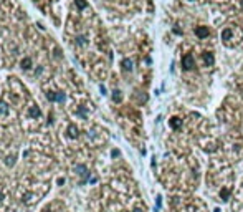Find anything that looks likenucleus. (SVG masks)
I'll list each match as a JSON object with an SVG mask.
<instances>
[{"label": "nucleus", "mask_w": 243, "mask_h": 212, "mask_svg": "<svg viewBox=\"0 0 243 212\" xmlns=\"http://www.w3.org/2000/svg\"><path fill=\"white\" fill-rule=\"evenodd\" d=\"M113 100L118 101V103L121 101V91H119V90H114V91H113Z\"/></svg>", "instance_id": "nucleus-16"}, {"label": "nucleus", "mask_w": 243, "mask_h": 212, "mask_svg": "<svg viewBox=\"0 0 243 212\" xmlns=\"http://www.w3.org/2000/svg\"><path fill=\"white\" fill-rule=\"evenodd\" d=\"M122 70H124V71H131L132 70V61L129 60V58L122 60Z\"/></svg>", "instance_id": "nucleus-12"}, {"label": "nucleus", "mask_w": 243, "mask_h": 212, "mask_svg": "<svg viewBox=\"0 0 243 212\" xmlns=\"http://www.w3.org/2000/svg\"><path fill=\"white\" fill-rule=\"evenodd\" d=\"M56 101H58V103H63V101H64V93H63V91H58V93H56Z\"/></svg>", "instance_id": "nucleus-17"}, {"label": "nucleus", "mask_w": 243, "mask_h": 212, "mask_svg": "<svg viewBox=\"0 0 243 212\" xmlns=\"http://www.w3.org/2000/svg\"><path fill=\"white\" fill-rule=\"evenodd\" d=\"M170 126L172 128H174V129H180V128H182V119L180 118H170Z\"/></svg>", "instance_id": "nucleus-10"}, {"label": "nucleus", "mask_w": 243, "mask_h": 212, "mask_svg": "<svg viewBox=\"0 0 243 212\" xmlns=\"http://www.w3.org/2000/svg\"><path fill=\"white\" fill-rule=\"evenodd\" d=\"M75 43H76V47H84V45H88V36L86 35H78L75 38Z\"/></svg>", "instance_id": "nucleus-8"}, {"label": "nucleus", "mask_w": 243, "mask_h": 212, "mask_svg": "<svg viewBox=\"0 0 243 212\" xmlns=\"http://www.w3.org/2000/svg\"><path fill=\"white\" fill-rule=\"evenodd\" d=\"M202 58H204V61H205V65H207V66H212V65H213V61H215L213 55H212L210 51H205V53H202Z\"/></svg>", "instance_id": "nucleus-6"}, {"label": "nucleus", "mask_w": 243, "mask_h": 212, "mask_svg": "<svg viewBox=\"0 0 243 212\" xmlns=\"http://www.w3.org/2000/svg\"><path fill=\"white\" fill-rule=\"evenodd\" d=\"M66 133H68V136L70 138H78V133H79V129L76 128L75 124H70L68 128H66Z\"/></svg>", "instance_id": "nucleus-9"}, {"label": "nucleus", "mask_w": 243, "mask_h": 212, "mask_svg": "<svg viewBox=\"0 0 243 212\" xmlns=\"http://www.w3.org/2000/svg\"><path fill=\"white\" fill-rule=\"evenodd\" d=\"M20 66H21V70H25V71H28V70L33 66V61H32V58H30V57L21 58V61H20Z\"/></svg>", "instance_id": "nucleus-4"}, {"label": "nucleus", "mask_w": 243, "mask_h": 212, "mask_svg": "<svg viewBox=\"0 0 243 212\" xmlns=\"http://www.w3.org/2000/svg\"><path fill=\"white\" fill-rule=\"evenodd\" d=\"M195 35L199 36V38H205V36L210 35V30H208L207 27H197V28H195Z\"/></svg>", "instance_id": "nucleus-5"}, {"label": "nucleus", "mask_w": 243, "mask_h": 212, "mask_svg": "<svg viewBox=\"0 0 243 212\" xmlns=\"http://www.w3.org/2000/svg\"><path fill=\"white\" fill-rule=\"evenodd\" d=\"M35 196H33V194H25V196H23V197H21V201H23V202H27V204H32V202L33 201H35ZM36 201H38V199H36Z\"/></svg>", "instance_id": "nucleus-13"}, {"label": "nucleus", "mask_w": 243, "mask_h": 212, "mask_svg": "<svg viewBox=\"0 0 243 212\" xmlns=\"http://www.w3.org/2000/svg\"><path fill=\"white\" fill-rule=\"evenodd\" d=\"M228 196H230V189L223 187L222 192H220V197H222V201H228Z\"/></svg>", "instance_id": "nucleus-14"}, {"label": "nucleus", "mask_w": 243, "mask_h": 212, "mask_svg": "<svg viewBox=\"0 0 243 212\" xmlns=\"http://www.w3.org/2000/svg\"><path fill=\"white\" fill-rule=\"evenodd\" d=\"M40 116H41V111H40L38 106H36V104H30V106H28V118L38 119Z\"/></svg>", "instance_id": "nucleus-2"}, {"label": "nucleus", "mask_w": 243, "mask_h": 212, "mask_svg": "<svg viewBox=\"0 0 243 212\" xmlns=\"http://www.w3.org/2000/svg\"><path fill=\"white\" fill-rule=\"evenodd\" d=\"M132 212H141V211H137V209H136V211H132Z\"/></svg>", "instance_id": "nucleus-21"}, {"label": "nucleus", "mask_w": 243, "mask_h": 212, "mask_svg": "<svg viewBox=\"0 0 243 212\" xmlns=\"http://www.w3.org/2000/svg\"><path fill=\"white\" fill-rule=\"evenodd\" d=\"M182 65H184V68H185V70H192L193 66H195V63H193V57L190 53H187L185 57L182 58Z\"/></svg>", "instance_id": "nucleus-3"}, {"label": "nucleus", "mask_w": 243, "mask_h": 212, "mask_svg": "<svg viewBox=\"0 0 243 212\" xmlns=\"http://www.w3.org/2000/svg\"><path fill=\"white\" fill-rule=\"evenodd\" d=\"M75 174L79 176V177H83V182L90 177V171H88V167H86L84 164H76L75 166Z\"/></svg>", "instance_id": "nucleus-1"}, {"label": "nucleus", "mask_w": 243, "mask_h": 212, "mask_svg": "<svg viewBox=\"0 0 243 212\" xmlns=\"http://www.w3.org/2000/svg\"><path fill=\"white\" fill-rule=\"evenodd\" d=\"M242 4H243V2H242Z\"/></svg>", "instance_id": "nucleus-22"}, {"label": "nucleus", "mask_w": 243, "mask_h": 212, "mask_svg": "<svg viewBox=\"0 0 243 212\" xmlns=\"http://www.w3.org/2000/svg\"><path fill=\"white\" fill-rule=\"evenodd\" d=\"M47 100L48 101H56V91H47Z\"/></svg>", "instance_id": "nucleus-15"}, {"label": "nucleus", "mask_w": 243, "mask_h": 212, "mask_svg": "<svg viewBox=\"0 0 243 212\" xmlns=\"http://www.w3.org/2000/svg\"><path fill=\"white\" fill-rule=\"evenodd\" d=\"M7 166H13V162H15V156H7Z\"/></svg>", "instance_id": "nucleus-18"}, {"label": "nucleus", "mask_w": 243, "mask_h": 212, "mask_svg": "<svg viewBox=\"0 0 243 212\" xmlns=\"http://www.w3.org/2000/svg\"><path fill=\"white\" fill-rule=\"evenodd\" d=\"M2 199H4V194H2V192H0V202H2Z\"/></svg>", "instance_id": "nucleus-20"}, {"label": "nucleus", "mask_w": 243, "mask_h": 212, "mask_svg": "<svg viewBox=\"0 0 243 212\" xmlns=\"http://www.w3.org/2000/svg\"><path fill=\"white\" fill-rule=\"evenodd\" d=\"M8 113H10V106H8L4 100H0V118H2V116H7Z\"/></svg>", "instance_id": "nucleus-7"}, {"label": "nucleus", "mask_w": 243, "mask_h": 212, "mask_svg": "<svg viewBox=\"0 0 243 212\" xmlns=\"http://www.w3.org/2000/svg\"><path fill=\"white\" fill-rule=\"evenodd\" d=\"M228 38H232V28H225L222 32V40L225 43H228Z\"/></svg>", "instance_id": "nucleus-11"}, {"label": "nucleus", "mask_w": 243, "mask_h": 212, "mask_svg": "<svg viewBox=\"0 0 243 212\" xmlns=\"http://www.w3.org/2000/svg\"><path fill=\"white\" fill-rule=\"evenodd\" d=\"M76 4H78L79 8H84L86 7V2H83V0H76Z\"/></svg>", "instance_id": "nucleus-19"}]
</instances>
